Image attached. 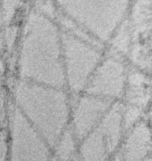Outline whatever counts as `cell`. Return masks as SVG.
I'll return each instance as SVG.
<instances>
[{
    "instance_id": "5b68a950",
    "label": "cell",
    "mask_w": 152,
    "mask_h": 161,
    "mask_svg": "<svg viewBox=\"0 0 152 161\" xmlns=\"http://www.w3.org/2000/svg\"><path fill=\"white\" fill-rule=\"evenodd\" d=\"M113 102L88 94L80 98L72 115V130L77 142H81L96 127Z\"/></svg>"
},
{
    "instance_id": "6da1fadb",
    "label": "cell",
    "mask_w": 152,
    "mask_h": 161,
    "mask_svg": "<svg viewBox=\"0 0 152 161\" xmlns=\"http://www.w3.org/2000/svg\"><path fill=\"white\" fill-rule=\"evenodd\" d=\"M17 108L51 148L67 129L70 117L67 94L62 89L22 80L15 89Z\"/></svg>"
},
{
    "instance_id": "52a82bcc",
    "label": "cell",
    "mask_w": 152,
    "mask_h": 161,
    "mask_svg": "<svg viewBox=\"0 0 152 161\" xmlns=\"http://www.w3.org/2000/svg\"><path fill=\"white\" fill-rule=\"evenodd\" d=\"M76 141L72 129L67 128L55 146V157L59 161L72 160L76 150Z\"/></svg>"
},
{
    "instance_id": "8992f818",
    "label": "cell",
    "mask_w": 152,
    "mask_h": 161,
    "mask_svg": "<svg viewBox=\"0 0 152 161\" xmlns=\"http://www.w3.org/2000/svg\"><path fill=\"white\" fill-rule=\"evenodd\" d=\"M151 148V132L144 122L136 125L125 141L123 161H147Z\"/></svg>"
},
{
    "instance_id": "277c9868",
    "label": "cell",
    "mask_w": 152,
    "mask_h": 161,
    "mask_svg": "<svg viewBox=\"0 0 152 161\" xmlns=\"http://www.w3.org/2000/svg\"><path fill=\"white\" fill-rule=\"evenodd\" d=\"M126 83L124 67L108 61L94 71L84 90L86 94L113 101L123 94Z\"/></svg>"
},
{
    "instance_id": "3957f363",
    "label": "cell",
    "mask_w": 152,
    "mask_h": 161,
    "mask_svg": "<svg viewBox=\"0 0 152 161\" xmlns=\"http://www.w3.org/2000/svg\"><path fill=\"white\" fill-rule=\"evenodd\" d=\"M10 123V161L50 160L51 148L18 108Z\"/></svg>"
},
{
    "instance_id": "7a4b0ae2",
    "label": "cell",
    "mask_w": 152,
    "mask_h": 161,
    "mask_svg": "<svg viewBox=\"0 0 152 161\" xmlns=\"http://www.w3.org/2000/svg\"><path fill=\"white\" fill-rule=\"evenodd\" d=\"M121 106H111L96 127L80 142V161H108L120 144L123 129Z\"/></svg>"
}]
</instances>
